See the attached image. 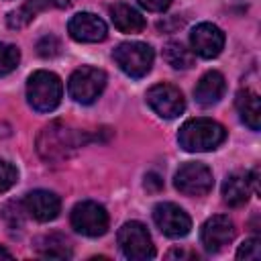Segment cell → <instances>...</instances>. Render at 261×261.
I'll use <instances>...</instances> for the list:
<instances>
[{
	"label": "cell",
	"instance_id": "21",
	"mask_svg": "<svg viewBox=\"0 0 261 261\" xmlns=\"http://www.w3.org/2000/svg\"><path fill=\"white\" fill-rule=\"evenodd\" d=\"M43 6H45L43 0H27L18 10H12V12L8 14V27H10V29L27 27Z\"/></svg>",
	"mask_w": 261,
	"mask_h": 261
},
{
	"label": "cell",
	"instance_id": "27",
	"mask_svg": "<svg viewBox=\"0 0 261 261\" xmlns=\"http://www.w3.org/2000/svg\"><path fill=\"white\" fill-rule=\"evenodd\" d=\"M145 10H151V12H163L171 6L173 0H137Z\"/></svg>",
	"mask_w": 261,
	"mask_h": 261
},
{
	"label": "cell",
	"instance_id": "3",
	"mask_svg": "<svg viewBox=\"0 0 261 261\" xmlns=\"http://www.w3.org/2000/svg\"><path fill=\"white\" fill-rule=\"evenodd\" d=\"M63 84L53 71L39 69L27 82V100L37 112H51L59 106Z\"/></svg>",
	"mask_w": 261,
	"mask_h": 261
},
{
	"label": "cell",
	"instance_id": "14",
	"mask_svg": "<svg viewBox=\"0 0 261 261\" xmlns=\"http://www.w3.org/2000/svg\"><path fill=\"white\" fill-rule=\"evenodd\" d=\"M27 212L39 220V222H49L53 218H57L59 210H61V200L55 192L49 190H33L24 196L22 200Z\"/></svg>",
	"mask_w": 261,
	"mask_h": 261
},
{
	"label": "cell",
	"instance_id": "26",
	"mask_svg": "<svg viewBox=\"0 0 261 261\" xmlns=\"http://www.w3.org/2000/svg\"><path fill=\"white\" fill-rule=\"evenodd\" d=\"M59 49H61V45L53 35H47L37 43V51H39L41 57H53V55L59 53Z\"/></svg>",
	"mask_w": 261,
	"mask_h": 261
},
{
	"label": "cell",
	"instance_id": "29",
	"mask_svg": "<svg viewBox=\"0 0 261 261\" xmlns=\"http://www.w3.org/2000/svg\"><path fill=\"white\" fill-rule=\"evenodd\" d=\"M47 2H51V4L57 6V8H69L75 0H47Z\"/></svg>",
	"mask_w": 261,
	"mask_h": 261
},
{
	"label": "cell",
	"instance_id": "16",
	"mask_svg": "<svg viewBox=\"0 0 261 261\" xmlns=\"http://www.w3.org/2000/svg\"><path fill=\"white\" fill-rule=\"evenodd\" d=\"M234 106H237V112H239L241 120L251 130H259V124H261V102H259V96L249 88L239 90L237 98H234Z\"/></svg>",
	"mask_w": 261,
	"mask_h": 261
},
{
	"label": "cell",
	"instance_id": "22",
	"mask_svg": "<svg viewBox=\"0 0 261 261\" xmlns=\"http://www.w3.org/2000/svg\"><path fill=\"white\" fill-rule=\"evenodd\" d=\"M18 61H20L18 47L10 43H0V75H6L12 69H16Z\"/></svg>",
	"mask_w": 261,
	"mask_h": 261
},
{
	"label": "cell",
	"instance_id": "8",
	"mask_svg": "<svg viewBox=\"0 0 261 261\" xmlns=\"http://www.w3.org/2000/svg\"><path fill=\"white\" fill-rule=\"evenodd\" d=\"M214 186V177L208 165L200 161L184 163L175 173V188L186 196H206Z\"/></svg>",
	"mask_w": 261,
	"mask_h": 261
},
{
	"label": "cell",
	"instance_id": "18",
	"mask_svg": "<svg viewBox=\"0 0 261 261\" xmlns=\"http://www.w3.org/2000/svg\"><path fill=\"white\" fill-rule=\"evenodd\" d=\"M110 20L122 33H141L145 29V18L141 12L126 2H116L110 6Z\"/></svg>",
	"mask_w": 261,
	"mask_h": 261
},
{
	"label": "cell",
	"instance_id": "1",
	"mask_svg": "<svg viewBox=\"0 0 261 261\" xmlns=\"http://www.w3.org/2000/svg\"><path fill=\"white\" fill-rule=\"evenodd\" d=\"M226 139V130L220 122L212 118H190L181 124L177 133V143L188 153L214 151Z\"/></svg>",
	"mask_w": 261,
	"mask_h": 261
},
{
	"label": "cell",
	"instance_id": "7",
	"mask_svg": "<svg viewBox=\"0 0 261 261\" xmlns=\"http://www.w3.org/2000/svg\"><path fill=\"white\" fill-rule=\"evenodd\" d=\"M71 226L84 237H102L108 230V212L98 202H80L71 210Z\"/></svg>",
	"mask_w": 261,
	"mask_h": 261
},
{
	"label": "cell",
	"instance_id": "10",
	"mask_svg": "<svg viewBox=\"0 0 261 261\" xmlns=\"http://www.w3.org/2000/svg\"><path fill=\"white\" fill-rule=\"evenodd\" d=\"M153 220L157 224V228L171 237V239H179L186 237L192 228V218L188 216V212L184 208H179L173 202H161L153 208Z\"/></svg>",
	"mask_w": 261,
	"mask_h": 261
},
{
	"label": "cell",
	"instance_id": "24",
	"mask_svg": "<svg viewBox=\"0 0 261 261\" xmlns=\"http://www.w3.org/2000/svg\"><path fill=\"white\" fill-rule=\"evenodd\" d=\"M16 179H18V169L10 161L0 159V192L10 190L16 184Z\"/></svg>",
	"mask_w": 261,
	"mask_h": 261
},
{
	"label": "cell",
	"instance_id": "9",
	"mask_svg": "<svg viewBox=\"0 0 261 261\" xmlns=\"http://www.w3.org/2000/svg\"><path fill=\"white\" fill-rule=\"evenodd\" d=\"M147 104L161 118H175L186 110V100L173 84H155L147 90Z\"/></svg>",
	"mask_w": 261,
	"mask_h": 261
},
{
	"label": "cell",
	"instance_id": "4",
	"mask_svg": "<svg viewBox=\"0 0 261 261\" xmlns=\"http://www.w3.org/2000/svg\"><path fill=\"white\" fill-rule=\"evenodd\" d=\"M116 65L130 77L139 80L143 75H147L151 71L155 53L151 49V45L141 43V41H124L120 43L114 53H112Z\"/></svg>",
	"mask_w": 261,
	"mask_h": 261
},
{
	"label": "cell",
	"instance_id": "28",
	"mask_svg": "<svg viewBox=\"0 0 261 261\" xmlns=\"http://www.w3.org/2000/svg\"><path fill=\"white\" fill-rule=\"evenodd\" d=\"M173 257H194L192 253H188V251H184V249H171L169 253H167V259H173Z\"/></svg>",
	"mask_w": 261,
	"mask_h": 261
},
{
	"label": "cell",
	"instance_id": "12",
	"mask_svg": "<svg viewBox=\"0 0 261 261\" xmlns=\"http://www.w3.org/2000/svg\"><path fill=\"white\" fill-rule=\"evenodd\" d=\"M190 43L194 53H198L204 59H212L218 57L224 47V33L212 22H200L194 27L190 35Z\"/></svg>",
	"mask_w": 261,
	"mask_h": 261
},
{
	"label": "cell",
	"instance_id": "19",
	"mask_svg": "<svg viewBox=\"0 0 261 261\" xmlns=\"http://www.w3.org/2000/svg\"><path fill=\"white\" fill-rule=\"evenodd\" d=\"M39 249V255L43 257H49V259H69L71 257V249H69V243L63 234H47L39 241L37 245Z\"/></svg>",
	"mask_w": 261,
	"mask_h": 261
},
{
	"label": "cell",
	"instance_id": "23",
	"mask_svg": "<svg viewBox=\"0 0 261 261\" xmlns=\"http://www.w3.org/2000/svg\"><path fill=\"white\" fill-rule=\"evenodd\" d=\"M237 259H245V261H259L261 259V241L259 239H247L239 251H237Z\"/></svg>",
	"mask_w": 261,
	"mask_h": 261
},
{
	"label": "cell",
	"instance_id": "15",
	"mask_svg": "<svg viewBox=\"0 0 261 261\" xmlns=\"http://www.w3.org/2000/svg\"><path fill=\"white\" fill-rule=\"evenodd\" d=\"M224 90H226V82H224V75L220 71H206L200 82L196 84L194 88V98L200 106L204 108H210L214 104L220 102V98L224 96Z\"/></svg>",
	"mask_w": 261,
	"mask_h": 261
},
{
	"label": "cell",
	"instance_id": "25",
	"mask_svg": "<svg viewBox=\"0 0 261 261\" xmlns=\"http://www.w3.org/2000/svg\"><path fill=\"white\" fill-rule=\"evenodd\" d=\"M22 212H27L24 204H16V202H10V204L4 208V218L8 220L10 228L22 226V218H24V214H22Z\"/></svg>",
	"mask_w": 261,
	"mask_h": 261
},
{
	"label": "cell",
	"instance_id": "13",
	"mask_svg": "<svg viewBox=\"0 0 261 261\" xmlns=\"http://www.w3.org/2000/svg\"><path fill=\"white\" fill-rule=\"evenodd\" d=\"M67 33L80 43H98L106 39V22L94 12H77L67 22Z\"/></svg>",
	"mask_w": 261,
	"mask_h": 261
},
{
	"label": "cell",
	"instance_id": "20",
	"mask_svg": "<svg viewBox=\"0 0 261 261\" xmlns=\"http://www.w3.org/2000/svg\"><path fill=\"white\" fill-rule=\"evenodd\" d=\"M163 57L173 69H188L194 65V53L179 41H169L163 47Z\"/></svg>",
	"mask_w": 261,
	"mask_h": 261
},
{
	"label": "cell",
	"instance_id": "30",
	"mask_svg": "<svg viewBox=\"0 0 261 261\" xmlns=\"http://www.w3.org/2000/svg\"><path fill=\"white\" fill-rule=\"evenodd\" d=\"M2 257H4V259H10V257H12V253H10L8 249H4V247H0V259H2Z\"/></svg>",
	"mask_w": 261,
	"mask_h": 261
},
{
	"label": "cell",
	"instance_id": "11",
	"mask_svg": "<svg viewBox=\"0 0 261 261\" xmlns=\"http://www.w3.org/2000/svg\"><path fill=\"white\" fill-rule=\"evenodd\" d=\"M234 239V224L228 216L224 214H216L210 216L204 224H202V232H200V241L204 245V249L208 253H218L220 249H224L230 241Z\"/></svg>",
	"mask_w": 261,
	"mask_h": 261
},
{
	"label": "cell",
	"instance_id": "2",
	"mask_svg": "<svg viewBox=\"0 0 261 261\" xmlns=\"http://www.w3.org/2000/svg\"><path fill=\"white\" fill-rule=\"evenodd\" d=\"M77 145L80 141L75 133L63 120L49 122L37 137V151L45 161H63L77 149Z\"/></svg>",
	"mask_w": 261,
	"mask_h": 261
},
{
	"label": "cell",
	"instance_id": "6",
	"mask_svg": "<svg viewBox=\"0 0 261 261\" xmlns=\"http://www.w3.org/2000/svg\"><path fill=\"white\" fill-rule=\"evenodd\" d=\"M106 88V73L94 65H82L67 82L69 96L80 104H92Z\"/></svg>",
	"mask_w": 261,
	"mask_h": 261
},
{
	"label": "cell",
	"instance_id": "17",
	"mask_svg": "<svg viewBox=\"0 0 261 261\" xmlns=\"http://www.w3.org/2000/svg\"><path fill=\"white\" fill-rule=\"evenodd\" d=\"M251 179H249V173H241V171H234L230 175H226L224 184H222V198L228 206H243L247 204L249 196H251Z\"/></svg>",
	"mask_w": 261,
	"mask_h": 261
},
{
	"label": "cell",
	"instance_id": "5",
	"mask_svg": "<svg viewBox=\"0 0 261 261\" xmlns=\"http://www.w3.org/2000/svg\"><path fill=\"white\" fill-rule=\"evenodd\" d=\"M118 247L126 259L133 261H147L155 257V247L147 226L139 220H128L118 228Z\"/></svg>",
	"mask_w": 261,
	"mask_h": 261
}]
</instances>
